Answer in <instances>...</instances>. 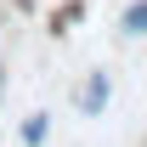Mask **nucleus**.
Instances as JSON below:
<instances>
[{"label": "nucleus", "instance_id": "4", "mask_svg": "<svg viewBox=\"0 0 147 147\" xmlns=\"http://www.w3.org/2000/svg\"><path fill=\"white\" fill-rule=\"evenodd\" d=\"M0 96H6V68H0Z\"/></svg>", "mask_w": 147, "mask_h": 147}, {"label": "nucleus", "instance_id": "2", "mask_svg": "<svg viewBox=\"0 0 147 147\" xmlns=\"http://www.w3.org/2000/svg\"><path fill=\"white\" fill-rule=\"evenodd\" d=\"M119 28H125V40H142L147 34V0H130L125 17H119Z\"/></svg>", "mask_w": 147, "mask_h": 147}, {"label": "nucleus", "instance_id": "1", "mask_svg": "<svg viewBox=\"0 0 147 147\" xmlns=\"http://www.w3.org/2000/svg\"><path fill=\"white\" fill-rule=\"evenodd\" d=\"M108 96H113V79H108V74H85V85L74 91V102H79L85 119H96V113L108 108Z\"/></svg>", "mask_w": 147, "mask_h": 147}, {"label": "nucleus", "instance_id": "3", "mask_svg": "<svg viewBox=\"0 0 147 147\" xmlns=\"http://www.w3.org/2000/svg\"><path fill=\"white\" fill-rule=\"evenodd\" d=\"M17 136H23V147H40L45 136H51V119H45V113H28V119L17 125Z\"/></svg>", "mask_w": 147, "mask_h": 147}]
</instances>
